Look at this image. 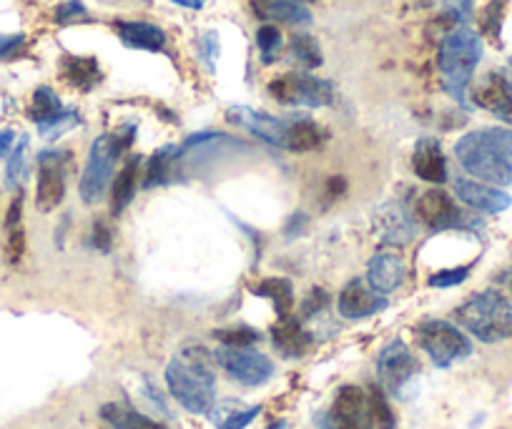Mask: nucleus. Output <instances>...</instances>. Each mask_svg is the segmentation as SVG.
Here are the masks:
<instances>
[{"instance_id":"17","label":"nucleus","mask_w":512,"mask_h":429,"mask_svg":"<svg viewBox=\"0 0 512 429\" xmlns=\"http://www.w3.org/2000/svg\"><path fill=\"white\" fill-rule=\"evenodd\" d=\"M405 261L400 259L392 251H379V254L372 256L367 269V279L369 286H372L377 294H392L397 286L405 281Z\"/></svg>"},{"instance_id":"21","label":"nucleus","mask_w":512,"mask_h":429,"mask_svg":"<svg viewBox=\"0 0 512 429\" xmlns=\"http://www.w3.org/2000/svg\"><path fill=\"white\" fill-rule=\"evenodd\" d=\"M254 8L267 21L289 23V26H309L312 23L309 8L297 0H256Z\"/></svg>"},{"instance_id":"12","label":"nucleus","mask_w":512,"mask_h":429,"mask_svg":"<svg viewBox=\"0 0 512 429\" xmlns=\"http://www.w3.org/2000/svg\"><path fill=\"white\" fill-rule=\"evenodd\" d=\"M226 118H229L234 126L246 128L249 133L259 136L262 141L274 143V146H282L284 149V141H287V128L289 123L279 121V118L269 116V113L262 111H254V108H246V106H234L226 111Z\"/></svg>"},{"instance_id":"8","label":"nucleus","mask_w":512,"mask_h":429,"mask_svg":"<svg viewBox=\"0 0 512 429\" xmlns=\"http://www.w3.org/2000/svg\"><path fill=\"white\" fill-rule=\"evenodd\" d=\"M216 359L229 377L246 384V387H259L274 374V364L269 362V357L249 347H224L216 352Z\"/></svg>"},{"instance_id":"23","label":"nucleus","mask_w":512,"mask_h":429,"mask_svg":"<svg viewBox=\"0 0 512 429\" xmlns=\"http://www.w3.org/2000/svg\"><path fill=\"white\" fill-rule=\"evenodd\" d=\"M103 422L111 424L113 429H166L164 424L156 422V419L146 417V414L136 412L131 407H123V404L108 402L101 407Z\"/></svg>"},{"instance_id":"45","label":"nucleus","mask_w":512,"mask_h":429,"mask_svg":"<svg viewBox=\"0 0 512 429\" xmlns=\"http://www.w3.org/2000/svg\"><path fill=\"white\" fill-rule=\"evenodd\" d=\"M269 429H292V424L284 422V419H279V422H274L272 427H269Z\"/></svg>"},{"instance_id":"43","label":"nucleus","mask_w":512,"mask_h":429,"mask_svg":"<svg viewBox=\"0 0 512 429\" xmlns=\"http://www.w3.org/2000/svg\"><path fill=\"white\" fill-rule=\"evenodd\" d=\"M13 149H16V131H11V128H3V131H0V159L11 156Z\"/></svg>"},{"instance_id":"38","label":"nucleus","mask_w":512,"mask_h":429,"mask_svg":"<svg viewBox=\"0 0 512 429\" xmlns=\"http://www.w3.org/2000/svg\"><path fill=\"white\" fill-rule=\"evenodd\" d=\"M78 123V113H73V111H63L61 116H56L53 118V121H48V123H41V136H46V138H56V136H61L63 131H68V128H73Z\"/></svg>"},{"instance_id":"22","label":"nucleus","mask_w":512,"mask_h":429,"mask_svg":"<svg viewBox=\"0 0 512 429\" xmlns=\"http://www.w3.org/2000/svg\"><path fill=\"white\" fill-rule=\"evenodd\" d=\"M374 229L387 244H405L412 236V226L400 206H387L374 216Z\"/></svg>"},{"instance_id":"19","label":"nucleus","mask_w":512,"mask_h":429,"mask_svg":"<svg viewBox=\"0 0 512 429\" xmlns=\"http://www.w3.org/2000/svg\"><path fill=\"white\" fill-rule=\"evenodd\" d=\"M116 33L123 41V46L139 48V51H164L166 33L154 23L141 21H118Z\"/></svg>"},{"instance_id":"7","label":"nucleus","mask_w":512,"mask_h":429,"mask_svg":"<svg viewBox=\"0 0 512 429\" xmlns=\"http://www.w3.org/2000/svg\"><path fill=\"white\" fill-rule=\"evenodd\" d=\"M269 93L277 98L279 103H289V106H329L334 98L332 83L324 78L309 76V73H287L282 78H274L269 83Z\"/></svg>"},{"instance_id":"5","label":"nucleus","mask_w":512,"mask_h":429,"mask_svg":"<svg viewBox=\"0 0 512 429\" xmlns=\"http://www.w3.org/2000/svg\"><path fill=\"white\" fill-rule=\"evenodd\" d=\"M131 128L126 131V136H118V133H106V136H98L91 146V154H88L86 169L81 176V199L86 204H93L103 196L108 181L113 176V164L121 156V151L131 143Z\"/></svg>"},{"instance_id":"46","label":"nucleus","mask_w":512,"mask_h":429,"mask_svg":"<svg viewBox=\"0 0 512 429\" xmlns=\"http://www.w3.org/2000/svg\"><path fill=\"white\" fill-rule=\"evenodd\" d=\"M502 76H505V81L510 83V88H512V58H510V63H507V71L502 73Z\"/></svg>"},{"instance_id":"14","label":"nucleus","mask_w":512,"mask_h":429,"mask_svg":"<svg viewBox=\"0 0 512 429\" xmlns=\"http://www.w3.org/2000/svg\"><path fill=\"white\" fill-rule=\"evenodd\" d=\"M417 216L425 226L435 231L455 229V226L462 224V214L455 206V201L440 189H430L417 199Z\"/></svg>"},{"instance_id":"39","label":"nucleus","mask_w":512,"mask_h":429,"mask_svg":"<svg viewBox=\"0 0 512 429\" xmlns=\"http://www.w3.org/2000/svg\"><path fill=\"white\" fill-rule=\"evenodd\" d=\"M470 276V269L467 266H460V269H445L437 271V274L430 276L432 286H440V289H447V286H457Z\"/></svg>"},{"instance_id":"3","label":"nucleus","mask_w":512,"mask_h":429,"mask_svg":"<svg viewBox=\"0 0 512 429\" xmlns=\"http://www.w3.org/2000/svg\"><path fill=\"white\" fill-rule=\"evenodd\" d=\"M482 58V41L470 28H455L447 33L445 41L440 43V56H437V68L445 91L460 103H465V88L475 73L477 63Z\"/></svg>"},{"instance_id":"31","label":"nucleus","mask_w":512,"mask_h":429,"mask_svg":"<svg viewBox=\"0 0 512 429\" xmlns=\"http://www.w3.org/2000/svg\"><path fill=\"white\" fill-rule=\"evenodd\" d=\"M28 176V138L23 136L21 141L16 143V149L8 156L6 166V179L11 186H21Z\"/></svg>"},{"instance_id":"41","label":"nucleus","mask_w":512,"mask_h":429,"mask_svg":"<svg viewBox=\"0 0 512 429\" xmlns=\"http://www.w3.org/2000/svg\"><path fill=\"white\" fill-rule=\"evenodd\" d=\"M26 46V36L23 33H13V36H0V61H6V58L18 56Z\"/></svg>"},{"instance_id":"20","label":"nucleus","mask_w":512,"mask_h":429,"mask_svg":"<svg viewBox=\"0 0 512 429\" xmlns=\"http://www.w3.org/2000/svg\"><path fill=\"white\" fill-rule=\"evenodd\" d=\"M274 347L282 357H302L312 344V337L304 332L302 324L292 317H282L272 329Z\"/></svg>"},{"instance_id":"37","label":"nucleus","mask_w":512,"mask_h":429,"mask_svg":"<svg viewBox=\"0 0 512 429\" xmlns=\"http://www.w3.org/2000/svg\"><path fill=\"white\" fill-rule=\"evenodd\" d=\"M8 241H6V254L11 259V264H18L23 259V251H26V231H23V221L18 224H6Z\"/></svg>"},{"instance_id":"1","label":"nucleus","mask_w":512,"mask_h":429,"mask_svg":"<svg viewBox=\"0 0 512 429\" xmlns=\"http://www.w3.org/2000/svg\"><path fill=\"white\" fill-rule=\"evenodd\" d=\"M457 161L467 174L480 181L512 184V131L510 128H482L462 136L455 146Z\"/></svg>"},{"instance_id":"27","label":"nucleus","mask_w":512,"mask_h":429,"mask_svg":"<svg viewBox=\"0 0 512 429\" xmlns=\"http://www.w3.org/2000/svg\"><path fill=\"white\" fill-rule=\"evenodd\" d=\"M251 292L259 294V297H267L277 304V312L282 317H287L289 309L294 307V289L292 281L287 279H264L262 284L251 286Z\"/></svg>"},{"instance_id":"16","label":"nucleus","mask_w":512,"mask_h":429,"mask_svg":"<svg viewBox=\"0 0 512 429\" xmlns=\"http://www.w3.org/2000/svg\"><path fill=\"white\" fill-rule=\"evenodd\" d=\"M455 191L460 196V201H465L467 206L477 211H485V214H500V211L510 209L512 199L505 191L495 189V186L480 184V181L470 179H457Z\"/></svg>"},{"instance_id":"47","label":"nucleus","mask_w":512,"mask_h":429,"mask_svg":"<svg viewBox=\"0 0 512 429\" xmlns=\"http://www.w3.org/2000/svg\"><path fill=\"white\" fill-rule=\"evenodd\" d=\"M297 3H304V0H297Z\"/></svg>"},{"instance_id":"36","label":"nucleus","mask_w":512,"mask_h":429,"mask_svg":"<svg viewBox=\"0 0 512 429\" xmlns=\"http://www.w3.org/2000/svg\"><path fill=\"white\" fill-rule=\"evenodd\" d=\"M216 339L224 342V347H251L254 342H259V332L251 327H231V329H221L216 332Z\"/></svg>"},{"instance_id":"26","label":"nucleus","mask_w":512,"mask_h":429,"mask_svg":"<svg viewBox=\"0 0 512 429\" xmlns=\"http://www.w3.org/2000/svg\"><path fill=\"white\" fill-rule=\"evenodd\" d=\"M136 174H139V159H131V161H126V166L121 169V174H118L116 181H113V206H111V211L116 216L121 214V211L126 209L128 204H131V199H134Z\"/></svg>"},{"instance_id":"25","label":"nucleus","mask_w":512,"mask_h":429,"mask_svg":"<svg viewBox=\"0 0 512 429\" xmlns=\"http://www.w3.org/2000/svg\"><path fill=\"white\" fill-rule=\"evenodd\" d=\"M259 412H262V407H244V404L224 402L211 412V419H214L219 429H244L246 424L254 422Z\"/></svg>"},{"instance_id":"34","label":"nucleus","mask_w":512,"mask_h":429,"mask_svg":"<svg viewBox=\"0 0 512 429\" xmlns=\"http://www.w3.org/2000/svg\"><path fill=\"white\" fill-rule=\"evenodd\" d=\"M256 46L262 53V61L272 63L277 58L279 48H282V33L277 31V26H262L256 31Z\"/></svg>"},{"instance_id":"10","label":"nucleus","mask_w":512,"mask_h":429,"mask_svg":"<svg viewBox=\"0 0 512 429\" xmlns=\"http://www.w3.org/2000/svg\"><path fill=\"white\" fill-rule=\"evenodd\" d=\"M377 369H379V379H382V384L390 392H400L402 387H405L407 382H410L412 377L417 374V369H420V364H417V359L412 357V352L407 349L405 342H390L387 347L379 352V359H377Z\"/></svg>"},{"instance_id":"30","label":"nucleus","mask_w":512,"mask_h":429,"mask_svg":"<svg viewBox=\"0 0 512 429\" xmlns=\"http://www.w3.org/2000/svg\"><path fill=\"white\" fill-rule=\"evenodd\" d=\"M176 161V149L174 146H164V149L156 151L149 161V171H146V186H161L169 181V171Z\"/></svg>"},{"instance_id":"33","label":"nucleus","mask_w":512,"mask_h":429,"mask_svg":"<svg viewBox=\"0 0 512 429\" xmlns=\"http://www.w3.org/2000/svg\"><path fill=\"white\" fill-rule=\"evenodd\" d=\"M369 414H372V424H377V429H395V414H392L390 404L384 399L382 389H369Z\"/></svg>"},{"instance_id":"15","label":"nucleus","mask_w":512,"mask_h":429,"mask_svg":"<svg viewBox=\"0 0 512 429\" xmlns=\"http://www.w3.org/2000/svg\"><path fill=\"white\" fill-rule=\"evenodd\" d=\"M337 307L344 319H364L382 312L387 307V302L374 289H369L362 279H352L344 286L342 294H339Z\"/></svg>"},{"instance_id":"32","label":"nucleus","mask_w":512,"mask_h":429,"mask_svg":"<svg viewBox=\"0 0 512 429\" xmlns=\"http://www.w3.org/2000/svg\"><path fill=\"white\" fill-rule=\"evenodd\" d=\"M292 56L302 68L322 66V51L312 36H294L292 38Z\"/></svg>"},{"instance_id":"40","label":"nucleus","mask_w":512,"mask_h":429,"mask_svg":"<svg viewBox=\"0 0 512 429\" xmlns=\"http://www.w3.org/2000/svg\"><path fill=\"white\" fill-rule=\"evenodd\" d=\"M81 18H86V8H83L81 0H68V3L58 6L56 11L58 23H73V21H81Z\"/></svg>"},{"instance_id":"9","label":"nucleus","mask_w":512,"mask_h":429,"mask_svg":"<svg viewBox=\"0 0 512 429\" xmlns=\"http://www.w3.org/2000/svg\"><path fill=\"white\" fill-rule=\"evenodd\" d=\"M66 159L63 151H43L38 156V211H53L66 196Z\"/></svg>"},{"instance_id":"18","label":"nucleus","mask_w":512,"mask_h":429,"mask_svg":"<svg viewBox=\"0 0 512 429\" xmlns=\"http://www.w3.org/2000/svg\"><path fill=\"white\" fill-rule=\"evenodd\" d=\"M412 169L427 184H445L447 181V164L445 156H442L440 143L435 138H422L415 146V154H412Z\"/></svg>"},{"instance_id":"48","label":"nucleus","mask_w":512,"mask_h":429,"mask_svg":"<svg viewBox=\"0 0 512 429\" xmlns=\"http://www.w3.org/2000/svg\"><path fill=\"white\" fill-rule=\"evenodd\" d=\"M510 286H512V276H510Z\"/></svg>"},{"instance_id":"24","label":"nucleus","mask_w":512,"mask_h":429,"mask_svg":"<svg viewBox=\"0 0 512 429\" xmlns=\"http://www.w3.org/2000/svg\"><path fill=\"white\" fill-rule=\"evenodd\" d=\"M322 138H324L322 128H319L317 123H312V121H307V118H304V121L289 123L284 149L299 151V154H302V151H314L319 143H322Z\"/></svg>"},{"instance_id":"28","label":"nucleus","mask_w":512,"mask_h":429,"mask_svg":"<svg viewBox=\"0 0 512 429\" xmlns=\"http://www.w3.org/2000/svg\"><path fill=\"white\" fill-rule=\"evenodd\" d=\"M61 113H63V106H61V98L56 96V91H53V88H48V86L36 88V93H33L31 108H28V116H31L33 121L41 126V123L53 121V118L61 116Z\"/></svg>"},{"instance_id":"13","label":"nucleus","mask_w":512,"mask_h":429,"mask_svg":"<svg viewBox=\"0 0 512 429\" xmlns=\"http://www.w3.org/2000/svg\"><path fill=\"white\" fill-rule=\"evenodd\" d=\"M472 101L500 121L512 123V88L502 73H487L472 91Z\"/></svg>"},{"instance_id":"35","label":"nucleus","mask_w":512,"mask_h":429,"mask_svg":"<svg viewBox=\"0 0 512 429\" xmlns=\"http://www.w3.org/2000/svg\"><path fill=\"white\" fill-rule=\"evenodd\" d=\"M502 18H505V0H492L490 6L482 11L480 26H482V31L492 38V41H497V38H500Z\"/></svg>"},{"instance_id":"2","label":"nucleus","mask_w":512,"mask_h":429,"mask_svg":"<svg viewBox=\"0 0 512 429\" xmlns=\"http://www.w3.org/2000/svg\"><path fill=\"white\" fill-rule=\"evenodd\" d=\"M166 384L176 402L194 414H206L214 409L216 382L211 364L204 352H186L174 357L166 367Z\"/></svg>"},{"instance_id":"44","label":"nucleus","mask_w":512,"mask_h":429,"mask_svg":"<svg viewBox=\"0 0 512 429\" xmlns=\"http://www.w3.org/2000/svg\"><path fill=\"white\" fill-rule=\"evenodd\" d=\"M176 6H184V8H191V11H199V8H204L206 0H174Z\"/></svg>"},{"instance_id":"11","label":"nucleus","mask_w":512,"mask_h":429,"mask_svg":"<svg viewBox=\"0 0 512 429\" xmlns=\"http://www.w3.org/2000/svg\"><path fill=\"white\" fill-rule=\"evenodd\" d=\"M334 429H372L369 399L359 387H342L332 404Z\"/></svg>"},{"instance_id":"29","label":"nucleus","mask_w":512,"mask_h":429,"mask_svg":"<svg viewBox=\"0 0 512 429\" xmlns=\"http://www.w3.org/2000/svg\"><path fill=\"white\" fill-rule=\"evenodd\" d=\"M63 76H66L68 83L88 91L93 83H98V63L93 58H66L63 61Z\"/></svg>"},{"instance_id":"6","label":"nucleus","mask_w":512,"mask_h":429,"mask_svg":"<svg viewBox=\"0 0 512 429\" xmlns=\"http://www.w3.org/2000/svg\"><path fill=\"white\" fill-rule=\"evenodd\" d=\"M417 339H420V347L430 354V359L437 367H450V364L470 357L472 352L470 339L460 329L447 322H440V319L422 322L417 327Z\"/></svg>"},{"instance_id":"42","label":"nucleus","mask_w":512,"mask_h":429,"mask_svg":"<svg viewBox=\"0 0 512 429\" xmlns=\"http://www.w3.org/2000/svg\"><path fill=\"white\" fill-rule=\"evenodd\" d=\"M93 246L101 251H111V229L103 221L93 224Z\"/></svg>"},{"instance_id":"4","label":"nucleus","mask_w":512,"mask_h":429,"mask_svg":"<svg viewBox=\"0 0 512 429\" xmlns=\"http://www.w3.org/2000/svg\"><path fill=\"white\" fill-rule=\"evenodd\" d=\"M455 319L480 342L495 344L512 337V307L495 289L467 299L455 312Z\"/></svg>"}]
</instances>
